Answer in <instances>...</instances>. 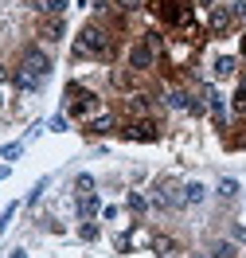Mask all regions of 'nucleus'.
I'll list each match as a JSON object with an SVG mask.
<instances>
[{
    "instance_id": "nucleus-1",
    "label": "nucleus",
    "mask_w": 246,
    "mask_h": 258,
    "mask_svg": "<svg viewBox=\"0 0 246 258\" xmlns=\"http://www.w3.org/2000/svg\"><path fill=\"white\" fill-rule=\"evenodd\" d=\"M74 55H90V59H114L117 55V39L106 28H98V24H86L78 32V43H74Z\"/></svg>"
},
{
    "instance_id": "nucleus-2",
    "label": "nucleus",
    "mask_w": 246,
    "mask_h": 258,
    "mask_svg": "<svg viewBox=\"0 0 246 258\" xmlns=\"http://www.w3.org/2000/svg\"><path fill=\"white\" fill-rule=\"evenodd\" d=\"M51 75V59H47V51H39V47H28L24 51V59H20L16 67V75H12V82H16L20 90H35L39 82Z\"/></svg>"
},
{
    "instance_id": "nucleus-3",
    "label": "nucleus",
    "mask_w": 246,
    "mask_h": 258,
    "mask_svg": "<svg viewBox=\"0 0 246 258\" xmlns=\"http://www.w3.org/2000/svg\"><path fill=\"white\" fill-rule=\"evenodd\" d=\"M148 12L168 28H192V0H148Z\"/></svg>"
},
{
    "instance_id": "nucleus-4",
    "label": "nucleus",
    "mask_w": 246,
    "mask_h": 258,
    "mask_svg": "<svg viewBox=\"0 0 246 258\" xmlns=\"http://www.w3.org/2000/svg\"><path fill=\"white\" fill-rule=\"evenodd\" d=\"M98 106H102V98L94 90H86L78 82H66V110H70V117H90V113H98Z\"/></svg>"
},
{
    "instance_id": "nucleus-5",
    "label": "nucleus",
    "mask_w": 246,
    "mask_h": 258,
    "mask_svg": "<svg viewBox=\"0 0 246 258\" xmlns=\"http://www.w3.org/2000/svg\"><path fill=\"white\" fill-rule=\"evenodd\" d=\"M121 133H125L129 141H156V137H160V125H156L152 117H129V121L121 125Z\"/></svg>"
},
{
    "instance_id": "nucleus-6",
    "label": "nucleus",
    "mask_w": 246,
    "mask_h": 258,
    "mask_svg": "<svg viewBox=\"0 0 246 258\" xmlns=\"http://www.w3.org/2000/svg\"><path fill=\"white\" fill-rule=\"evenodd\" d=\"M152 63H156V51L148 47L145 39L129 47V71H137V75H141V71H152Z\"/></svg>"
},
{
    "instance_id": "nucleus-7",
    "label": "nucleus",
    "mask_w": 246,
    "mask_h": 258,
    "mask_svg": "<svg viewBox=\"0 0 246 258\" xmlns=\"http://www.w3.org/2000/svg\"><path fill=\"white\" fill-rule=\"evenodd\" d=\"M63 20L59 16H43L39 20V35H43V39H47V43H59V39H63Z\"/></svg>"
},
{
    "instance_id": "nucleus-8",
    "label": "nucleus",
    "mask_w": 246,
    "mask_h": 258,
    "mask_svg": "<svg viewBox=\"0 0 246 258\" xmlns=\"http://www.w3.org/2000/svg\"><path fill=\"white\" fill-rule=\"evenodd\" d=\"M230 20H234V12H230V4H223V8H215V12H211V35H227Z\"/></svg>"
},
{
    "instance_id": "nucleus-9",
    "label": "nucleus",
    "mask_w": 246,
    "mask_h": 258,
    "mask_svg": "<svg viewBox=\"0 0 246 258\" xmlns=\"http://www.w3.org/2000/svg\"><path fill=\"white\" fill-rule=\"evenodd\" d=\"M152 250H156L160 258H176V254H180V242L168 239V235H156V239H152Z\"/></svg>"
},
{
    "instance_id": "nucleus-10",
    "label": "nucleus",
    "mask_w": 246,
    "mask_h": 258,
    "mask_svg": "<svg viewBox=\"0 0 246 258\" xmlns=\"http://www.w3.org/2000/svg\"><path fill=\"white\" fill-rule=\"evenodd\" d=\"M156 200H160V208H180V204H184L180 188H172V184H160V192H156Z\"/></svg>"
},
{
    "instance_id": "nucleus-11",
    "label": "nucleus",
    "mask_w": 246,
    "mask_h": 258,
    "mask_svg": "<svg viewBox=\"0 0 246 258\" xmlns=\"http://www.w3.org/2000/svg\"><path fill=\"white\" fill-rule=\"evenodd\" d=\"M117 129V121H114V113H102V117H90V133H114Z\"/></svg>"
},
{
    "instance_id": "nucleus-12",
    "label": "nucleus",
    "mask_w": 246,
    "mask_h": 258,
    "mask_svg": "<svg viewBox=\"0 0 246 258\" xmlns=\"http://www.w3.org/2000/svg\"><path fill=\"white\" fill-rule=\"evenodd\" d=\"M230 106H234V113H238V117L246 113V75H242V82H238V90H234V98H230Z\"/></svg>"
},
{
    "instance_id": "nucleus-13",
    "label": "nucleus",
    "mask_w": 246,
    "mask_h": 258,
    "mask_svg": "<svg viewBox=\"0 0 246 258\" xmlns=\"http://www.w3.org/2000/svg\"><path fill=\"white\" fill-rule=\"evenodd\" d=\"M234 71H238V63H234L230 55H223V59H215V75H219V79H227V75H234Z\"/></svg>"
},
{
    "instance_id": "nucleus-14",
    "label": "nucleus",
    "mask_w": 246,
    "mask_h": 258,
    "mask_svg": "<svg viewBox=\"0 0 246 258\" xmlns=\"http://www.w3.org/2000/svg\"><path fill=\"white\" fill-rule=\"evenodd\" d=\"M172 110H188V102H192V94H184V90H168V98H164Z\"/></svg>"
},
{
    "instance_id": "nucleus-15",
    "label": "nucleus",
    "mask_w": 246,
    "mask_h": 258,
    "mask_svg": "<svg viewBox=\"0 0 246 258\" xmlns=\"http://www.w3.org/2000/svg\"><path fill=\"white\" fill-rule=\"evenodd\" d=\"M66 4H70V0H35V8H39V12H51V16H59Z\"/></svg>"
},
{
    "instance_id": "nucleus-16",
    "label": "nucleus",
    "mask_w": 246,
    "mask_h": 258,
    "mask_svg": "<svg viewBox=\"0 0 246 258\" xmlns=\"http://www.w3.org/2000/svg\"><path fill=\"white\" fill-rule=\"evenodd\" d=\"M203 258H238V250H234L230 242H219V246H211V250H207Z\"/></svg>"
},
{
    "instance_id": "nucleus-17",
    "label": "nucleus",
    "mask_w": 246,
    "mask_h": 258,
    "mask_svg": "<svg viewBox=\"0 0 246 258\" xmlns=\"http://www.w3.org/2000/svg\"><path fill=\"white\" fill-rule=\"evenodd\" d=\"M203 196H207V188H203V184H188V188H184V204H199Z\"/></svg>"
},
{
    "instance_id": "nucleus-18",
    "label": "nucleus",
    "mask_w": 246,
    "mask_h": 258,
    "mask_svg": "<svg viewBox=\"0 0 246 258\" xmlns=\"http://www.w3.org/2000/svg\"><path fill=\"white\" fill-rule=\"evenodd\" d=\"M94 211H98V200H94V196H82V204H78V215H82V219H90Z\"/></svg>"
},
{
    "instance_id": "nucleus-19",
    "label": "nucleus",
    "mask_w": 246,
    "mask_h": 258,
    "mask_svg": "<svg viewBox=\"0 0 246 258\" xmlns=\"http://www.w3.org/2000/svg\"><path fill=\"white\" fill-rule=\"evenodd\" d=\"M133 75H137V71H114V86L129 90V86H133Z\"/></svg>"
},
{
    "instance_id": "nucleus-20",
    "label": "nucleus",
    "mask_w": 246,
    "mask_h": 258,
    "mask_svg": "<svg viewBox=\"0 0 246 258\" xmlns=\"http://www.w3.org/2000/svg\"><path fill=\"white\" fill-rule=\"evenodd\" d=\"M227 145H230V149H242V145H246V125H238V133H230Z\"/></svg>"
},
{
    "instance_id": "nucleus-21",
    "label": "nucleus",
    "mask_w": 246,
    "mask_h": 258,
    "mask_svg": "<svg viewBox=\"0 0 246 258\" xmlns=\"http://www.w3.org/2000/svg\"><path fill=\"white\" fill-rule=\"evenodd\" d=\"M234 192H238V180H223V184H219V196H223V200H230Z\"/></svg>"
},
{
    "instance_id": "nucleus-22",
    "label": "nucleus",
    "mask_w": 246,
    "mask_h": 258,
    "mask_svg": "<svg viewBox=\"0 0 246 258\" xmlns=\"http://www.w3.org/2000/svg\"><path fill=\"white\" fill-rule=\"evenodd\" d=\"M74 188H78V196H90V188H94V180H90V176H78V180H74Z\"/></svg>"
},
{
    "instance_id": "nucleus-23",
    "label": "nucleus",
    "mask_w": 246,
    "mask_h": 258,
    "mask_svg": "<svg viewBox=\"0 0 246 258\" xmlns=\"http://www.w3.org/2000/svg\"><path fill=\"white\" fill-rule=\"evenodd\" d=\"M148 208V200H145V196H137V192H133L129 196V211H145Z\"/></svg>"
},
{
    "instance_id": "nucleus-24",
    "label": "nucleus",
    "mask_w": 246,
    "mask_h": 258,
    "mask_svg": "<svg viewBox=\"0 0 246 258\" xmlns=\"http://www.w3.org/2000/svg\"><path fill=\"white\" fill-rule=\"evenodd\" d=\"M117 8H125V12H137V8H141V0H114Z\"/></svg>"
},
{
    "instance_id": "nucleus-25",
    "label": "nucleus",
    "mask_w": 246,
    "mask_h": 258,
    "mask_svg": "<svg viewBox=\"0 0 246 258\" xmlns=\"http://www.w3.org/2000/svg\"><path fill=\"white\" fill-rule=\"evenodd\" d=\"M199 8H215V0H196Z\"/></svg>"
},
{
    "instance_id": "nucleus-26",
    "label": "nucleus",
    "mask_w": 246,
    "mask_h": 258,
    "mask_svg": "<svg viewBox=\"0 0 246 258\" xmlns=\"http://www.w3.org/2000/svg\"><path fill=\"white\" fill-rule=\"evenodd\" d=\"M12 258H24V250H16V254H12Z\"/></svg>"
},
{
    "instance_id": "nucleus-27",
    "label": "nucleus",
    "mask_w": 246,
    "mask_h": 258,
    "mask_svg": "<svg viewBox=\"0 0 246 258\" xmlns=\"http://www.w3.org/2000/svg\"><path fill=\"white\" fill-rule=\"evenodd\" d=\"M242 55H246V35H242Z\"/></svg>"
}]
</instances>
